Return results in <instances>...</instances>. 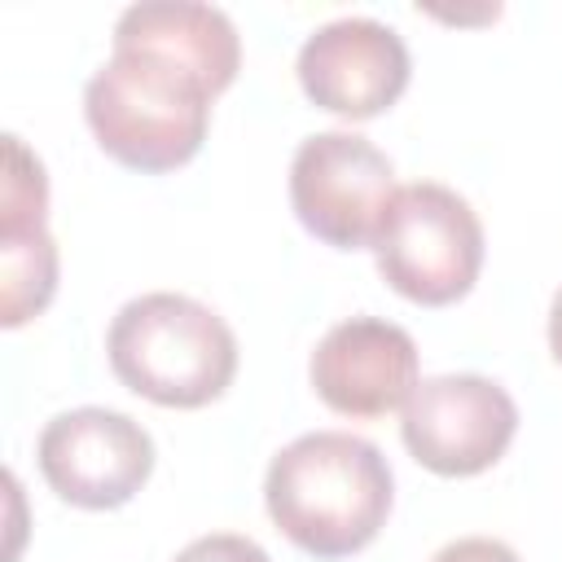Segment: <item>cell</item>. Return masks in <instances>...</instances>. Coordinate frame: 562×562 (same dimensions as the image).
<instances>
[{"mask_svg":"<svg viewBox=\"0 0 562 562\" xmlns=\"http://www.w3.org/2000/svg\"><path fill=\"white\" fill-rule=\"evenodd\" d=\"M316 395L342 417H386L417 386V342L382 316H347L316 342L307 360Z\"/></svg>","mask_w":562,"mask_h":562,"instance_id":"9","label":"cell"},{"mask_svg":"<svg viewBox=\"0 0 562 562\" xmlns=\"http://www.w3.org/2000/svg\"><path fill=\"white\" fill-rule=\"evenodd\" d=\"M518 430L514 395L483 373L422 378L404 404L400 439L426 470L470 479L496 465Z\"/></svg>","mask_w":562,"mask_h":562,"instance_id":"6","label":"cell"},{"mask_svg":"<svg viewBox=\"0 0 562 562\" xmlns=\"http://www.w3.org/2000/svg\"><path fill=\"white\" fill-rule=\"evenodd\" d=\"M105 351L114 378L162 408H202L220 400L237 373L228 321L176 290L127 299L110 321Z\"/></svg>","mask_w":562,"mask_h":562,"instance_id":"3","label":"cell"},{"mask_svg":"<svg viewBox=\"0 0 562 562\" xmlns=\"http://www.w3.org/2000/svg\"><path fill=\"white\" fill-rule=\"evenodd\" d=\"M35 457L44 483L61 501L79 509H119L145 487L154 470V439L136 417L83 404L57 413L40 430Z\"/></svg>","mask_w":562,"mask_h":562,"instance_id":"7","label":"cell"},{"mask_svg":"<svg viewBox=\"0 0 562 562\" xmlns=\"http://www.w3.org/2000/svg\"><path fill=\"white\" fill-rule=\"evenodd\" d=\"M430 562H522L505 540H492V536H461L452 544H443Z\"/></svg>","mask_w":562,"mask_h":562,"instance_id":"14","label":"cell"},{"mask_svg":"<svg viewBox=\"0 0 562 562\" xmlns=\"http://www.w3.org/2000/svg\"><path fill=\"white\" fill-rule=\"evenodd\" d=\"M549 351H553V360L562 364V285H558V294H553V303H549Z\"/></svg>","mask_w":562,"mask_h":562,"instance_id":"15","label":"cell"},{"mask_svg":"<svg viewBox=\"0 0 562 562\" xmlns=\"http://www.w3.org/2000/svg\"><path fill=\"white\" fill-rule=\"evenodd\" d=\"M395 198L391 158L360 132L303 136L290 158V206L299 224L338 250L373 246Z\"/></svg>","mask_w":562,"mask_h":562,"instance_id":"5","label":"cell"},{"mask_svg":"<svg viewBox=\"0 0 562 562\" xmlns=\"http://www.w3.org/2000/svg\"><path fill=\"white\" fill-rule=\"evenodd\" d=\"M57 290V241L48 228L0 233V325L18 329L40 316Z\"/></svg>","mask_w":562,"mask_h":562,"instance_id":"11","label":"cell"},{"mask_svg":"<svg viewBox=\"0 0 562 562\" xmlns=\"http://www.w3.org/2000/svg\"><path fill=\"white\" fill-rule=\"evenodd\" d=\"M395 501L386 457L351 430H307L290 439L263 474L272 522L312 558L364 549Z\"/></svg>","mask_w":562,"mask_h":562,"instance_id":"1","label":"cell"},{"mask_svg":"<svg viewBox=\"0 0 562 562\" xmlns=\"http://www.w3.org/2000/svg\"><path fill=\"white\" fill-rule=\"evenodd\" d=\"M373 259L395 294L422 307H443L479 281L483 224L457 189L417 180L395 189L373 237Z\"/></svg>","mask_w":562,"mask_h":562,"instance_id":"4","label":"cell"},{"mask_svg":"<svg viewBox=\"0 0 562 562\" xmlns=\"http://www.w3.org/2000/svg\"><path fill=\"white\" fill-rule=\"evenodd\" d=\"M114 48H140L198 75L211 92H224L241 66V35L220 4L202 0H140L114 22Z\"/></svg>","mask_w":562,"mask_h":562,"instance_id":"10","label":"cell"},{"mask_svg":"<svg viewBox=\"0 0 562 562\" xmlns=\"http://www.w3.org/2000/svg\"><path fill=\"white\" fill-rule=\"evenodd\" d=\"M176 562H272L250 536H237V531H211V536H198L189 540Z\"/></svg>","mask_w":562,"mask_h":562,"instance_id":"13","label":"cell"},{"mask_svg":"<svg viewBox=\"0 0 562 562\" xmlns=\"http://www.w3.org/2000/svg\"><path fill=\"white\" fill-rule=\"evenodd\" d=\"M48 211V176L44 162L22 145V136H4V193H0V233L44 228Z\"/></svg>","mask_w":562,"mask_h":562,"instance_id":"12","label":"cell"},{"mask_svg":"<svg viewBox=\"0 0 562 562\" xmlns=\"http://www.w3.org/2000/svg\"><path fill=\"white\" fill-rule=\"evenodd\" d=\"M211 97L184 66L140 48H114L83 83V119L114 162L176 171L206 140Z\"/></svg>","mask_w":562,"mask_h":562,"instance_id":"2","label":"cell"},{"mask_svg":"<svg viewBox=\"0 0 562 562\" xmlns=\"http://www.w3.org/2000/svg\"><path fill=\"white\" fill-rule=\"evenodd\" d=\"M294 70L303 92L321 110L342 119H373L400 101L413 61L395 26L364 13H347L303 40Z\"/></svg>","mask_w":562,"mask_h":562,"instance_id":"8","label":"cell"}]
</instances>
